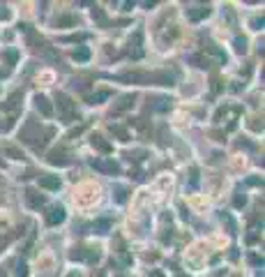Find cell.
<instances>
[{
	"label": "cell",
	"mask_w": 265,
	"mask_h": 277,
	"mask_svg": "<svg viewBox=\"0 0 265 277\" xmlns=\"http://www.w3.org/2000/svg\"><path fill=\"white\" fill-rule=\"evenodd\" d=\"M58 107H60V111H63V116H65V120L69 122L76 116V104H74L65 92H58Z\"/></svg>",
	"instance_id": "obj_1"
},
{
	"label": "cell",
	"mask_w": 265,
	"mask_h": 277,
	"mask_svg": "<svg viewBox=\"0 0 265 277\" xmlns=\"http://www.w3.org/2000/svg\"><path fill=\"white\" fill-rule=\"evenodd\" d=\"M26 201L30 203V208H42L44 206V197L42 194H37L35 190H28V192H26Z\"/></svg>",
	"instance_id": "obj_2"
},
{
	"label": "cell",
	"mask_w": 265,
	"mask_h": 277,
	"mask_svg": "<svg viewBox=\"0 0 265 277\" xmlns=\"http://www.w3.org/2000/svg\"><path fill=\"white\" fill-rule=\"evenodd\" d=\"M39 187H44V190H58L60 180H58V176H42L39 178Z\"/></svg>",
	"instance_id": "obj_3"
},
{
	"label": "cell",
	"mask_w": 265,
	"mask_h": 277,
	"mask_svg": "<svg viewBox=\"0 0 265 277\" xmlns=\"http://www.w3.org/2000/svg\"><path fill=\"white\" fill-rule=\"evenodd\" d=\"M132 104H134V95H125V97H120V102L113 107V114H122V111H127Z\"/></svg>",
	"instance_id": "obj_4"
},
{
	"label": "cell",
	"mask_w": 265,
	"mask_h": 277,
	"mask_svg": "<svg viewBox=\"0 0 265 277\" xmlns=\"http://www.w3.org/2000/svg\"><path fill=\"white\" fill-rule=\"evenodd\" d=\"M65 220V208L63 206H56L53 210L49 213V224L53 227V224H60V222Z\"/></svg>",
	"instance_id": "obj_5"
},
{
	"label": "cell",
	"mask_w": 265,
	"mask_h": 277,
	"mask_svg": "<svg viewBox=\"0 0 265 277\" xmlns=\"http://www.w3.org/2000/svg\"><path fill=\"white\" fill-rule=\"evenodd\" d=\"M35 102H37V109H39L44 116H51V114H53V107L49 104V100H46V97L37 95V100H35Z\"/></svg>",
	"instance_id": "obj_6"
},
{
	"label": "cell",
	"mask_w": 265,
	"mask_h": 277,
	"mask_svg": "<svg viewBox=\"0 0 265 277\" xmlns=\"http://www.w3.org/2000/svg\"><path fill=\"white\" fill-rule=\"evenodd\" d=\"M90 143H93V146H95L97 150H101V153H111V143H106L99 134H95L93 139H90Z\"/></svg>",
	"instance_id": "obj_7"
},
{
	"label": "cell",
	"mask_w": 265,
	"mask_h": 277,
	"mask_svg": "<svg viewBox=\"0 0 265 277\" xmlns=\"http://www.w3.org/2000/svg\"><path fill=\"white\" fill-rule=\"evenodd\" d=\"M93 166H97V169H101V171H108V173H118V171H120V166L115 162H93Z\"/></svg>",
	"instance_id": "obj_8"
},
{
	"label": "cell",
	"mask_w": 265,
	"mask_h": 277,
	"mask_svg": "<svg viewBox=\"0 0 265 277\" xmlns=\"http://www.w3.org/2000/svg\"><path fill=\"white\" fill-rule=\"evenodd\" d=\"M49 162L51 164H67V157H65V153H51V157H49Z\"/></svg>",
	"instance_id": "obj_9"
},
{
	"label": "cell",
	"mask_w": 265,
	"mask_h": 277,
	"mask_svg": "<svg viewBox=\"0 0 265 277\" xmlns=\"http://www.w3.org/2000/svg\"><path fill=\"white\" fill-rule=\"evenodd\" d=\"M88 58H90V51L83 46V49H76L74 51V60H81V63H86Z\"/></svg>",
	"instance_id": "obj_10"
},
{
	"label": "cell",
	"mask_w": 265,
	"mask_h": 277,
	"mask_svg": "<svg viewBox=\"0 0 265 277\" xmlns=\"http://www.w3.org/2000/svg\"><path fill=\"white\" fill-rule=\"evenodd\" d=\"M106 97H108V92H106V90H99V92H95V95H93V97H90L88 102H90V104H99V102H101V100H106Z\"/></svg>",
	"instance_id": "obj_11"
},
{
	"label": "cell",
	"mask_w": 265,
	"mask_h": 277,
	"mask_svg": "<svg viewBox=\"0 0 265 277\" xmlns=\"http://www.w3.org/2000/svg\"><path fill=\"white\" fill-rule=\"evenodd\" d=\"M208 14H210V9H208V7H201L199 12H192L189 16H192L194 21H199V19H203V16H208Z\"/></svg>",
	"instance_id": "obj_12"
},
{
	"label": "cell",
	"mask_w": 265,
	"mask_h": 277,
	"mask_svg": "<svg viewBox=\"0 0 265 277\" xmlns=\"http://www.w3.org/2000/svg\"><path fill=\"white\" fill-rule=\"evenodd\" d=\"M235 51L237 53H244V51H247V40H244V37H237L235 40Z\"/></svg>",
	"instance_id": "obj_13"
},
{
	"label": "cell",
	"mask_w": 265,
	"mask_h": 277,
	"mask_svg": "<svg viewBox=\"0 0 265 277\" xmlns=\"http://www.w3.org/2000/svg\"><path fill=\"white\" fill-rule=\"evenodd\" d=\"M111 132H115V134L120 136V141H127V139H129V136H127V132H125L122 127H118V125H111Z\"/></svg>",
	"instance_id": "obj_14"
},
{
	"label": "cell",
	"mask_w": 265,
	"mask_h": 277,
	"mask_svg": "<svg viewBox=\"0 0 265 277\" xmlns=\"http://www.w3.org/2000/svg\"><path fill=\"white\" fill-rule=\"evenodd\" d=\"M95 229H97L99 234H106V229H108V220H99V222H95Z\"/></svg>",
	"instance_id": "obj_15"
},
{
	"label": "cell",
	"mask_w": 265,
	"mask_h": 277,
	"mask_svg": "<svg viewBox=\"0 0 265 277\" xmlns=\"http://www.w3.org/2000/svg\"><path fill=\"white\" fill-rule=\"evenodd\" d=\"M5 153H7L9 157H14V159H23V153L16 148H5Z\"/></svg>",
	"instance_id": "obj_16"
},
{
	"label": "cell",
	"mask_w": 265,
	"mask_h": 277,
	"mask_svg": "<svg viewBox=\"0 0 265 277\" xmlns=\"http://www.w3.org/2000/svg\"><path fill=\"white\" fill-rule=\"evenodd\" d=\"M115 201H118V203L125 201V190H122V187H115Z\"/></svg>",
	"instance_id": "obj_17"
},
{
	"label": "cell",
	"mask_w": 265,
	"mask_h": 277,
	"mask_svg": "<svg viewBox=\"0 0 265 277\" xmlns=\"http://www.w3.org/2000/svg\"><path fill=\"white\" fill-rule=\"evenodd\" d=\"M16 275H19V277H26V275H28V270H26V263H19V268H16Z\"/></svg>",
	"instance_id": "obj_18"
},
{
	"label": "cell",
	"mask_w": 265,
	"mask_h": 277,
	"mask_svg": "<svg viewBox=\"0 0 265 277\" xmlns=\"http://www.w3.org/2000/svg\"><path fill=\"white\" fill-rule=\"evenodd\" d=\"M60 26H69V23H74V19H69V16H65V19H60Z\"/></svg>",
	"instance_id": "obj_19"
},
{
	"label": "cell",
	"mask_w": 265,
	"mask_h": 277,
	"mask_svg": "<svg viewBox=\"0 0 265 277\" xmlns=\"http://www.w3.org/2000/svg\"><path fill=\"white\" fill-rule=\"evenodd\" d=\"M5 56H7V60H9V63H14V60H16V51H7Z\"/></svg>",
	"instance_id": "obj_20"
},
{
	"label": "cell",
	"mask_w": 265,
	"mask_h": 277,
	"mask_svg": "<svg viewBox=\"0 0 265 277\" xmlns=\"http://www.w3.org/2000/svg\"><path fill=\"white\" fill-rule=\"evenodd\" d=\"M244 201H247L244 197H235V206H237V208H240V206H244Z\"/></svg>",
	"instance_id": "obj_21"
}]
</instances>
